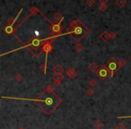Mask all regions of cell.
Returning <instances> with one entry per match:
<instances>
[{
	"mask_svg": "<svg viewBox=\"0 0 131 129\" xmlns=\"http://www.w3.org/2000/svg\"><path fill=\"white\" fill-rule=\"evenodd\" d=\"M3 99H12V100H31L37 103L39 108L44 111L46 115H51V113L57 108H59L62 103V100L55 93L54 87L52 85H48L45 91L36 99H23L15 97H2Z\"/></svg>",
	"mask_w": 131,
	"mask_h": 129,
	"instance_id": "obj_1",
	"label": "cell"
},
{
	"mask_svg": "<svg viewBox=\"0 0 131 129\" xmlns=\"http://www.w3.org/2000/svg\"><path fill=\"white\" fill-rule=\"evenodd\" d=\"M90 32V29L87 28L82 21L79 19H76L71 22L70 25L66 29V34H70L71 37L79 43L80 41L83 39L84 36H86L87 34Z\"/></svg>",
	"mask_w": 131,
	"mask_h": 129,
	"instance_id": "obj_2",
	"label": "cell"
},
{
	"mask_svg": "<svg viewBox=\"0 0 131 129\" xmlns=\"http://www.w3.org/2000/svg\"><path fill=\"white\" fill-rule=\"evenodd\" d=\"M52 41H46L44 44L42 45V50H41V52L39 53L37 56H36V58H38L40 55L42 54V53H43L44 52L45 55H46V58H45V63H44V65L47 67V62H48V54H49V52L53 49V47H52Z\"/></svg>",
	"mask_w": 131,
	"mask_h": 129,
	"instance_id": "obj_3",
	"label": "cell"
},
{
	"mask_svg": "<svg viewBox=\"0 0 131 129\" xmlns=\"http://www.w3.org/2000/svg\"><path fill=\"white\" fill-rule=\"evenodd\" d=\"M106 67L108 68V70L110 71V75L111 77L114 76V74L119 69V63L118 61L115 59L114 58H111L108 61L107 64H106Z\"/></svg>",
	"mask_w": 131,
	"mask_h": 129,
	"instance_id": "obj_4",
	"label": "cell"
},
{
	"mask_svg": "<svg viewBox=\"0 0 131 129\" xmlns=\"http://www.w3.org/2000/svg\"><path fill=\"white\" fill-rule=\"evenodd\" d=\"M49 30L51 31L52 34H55V35H60L61 31L63 30V26L61 25V23H51L50 26H49Z\"/></svg>",
	"mask_w": 131,
	"mask_h": 129,
	"instance_id": "obj_5",
	"label": "cell"
},
{
	"mask_svg": "<svg viewBox=\"0 0 131 129\" xmlns=\"http://www.w3.org/2000/svg\"><path fill=\"white\" fill-rule=\"evenodd\" d=\"M23 11H24V8H22L21 10H20V12H19V13H18L17 15L15 16V18H14V21L12 22V23L9 24V25H7L6 27L5 28V32H6V34H13V35H14V37L16 36V35L14 34V23L16 22V20H17V18H18V17H19V15L21 14V13H22V12H23Z\"/></svg>",
	"mask_w": 131,
	"mask_h": 129,
	"instance_id": "obj_6",
	"label": "cell"
},
{
	"mask_svg": "<svg viewBox=\"0 0 131 129\" xmlns=\"http://www.w3.org/2000/svg\"><path fill=\"white\" fill-rule=\"evenodd\" d=\"M96 75H98V77L101 79V80H105V79L108 78V76L110 75V71L108 70V68L106 67V65H102L101 67L98 70V72L96 73Z\"/></svg>",
	"mask_w": 131,
	"mask_h": 129,
	"instance_id": "obj_7",
	"label": "cell"
},
{
	"mask_svg": "<svg viewBox=\"0 0 131 129\" xmlns=\"http://www.w3.org/2000/svg\"><path fill=\"white\" fill-rule=\"evenodd\" d=\"M40 12H41V11L39 10L38 8H37V7H35V6H33V7H31V11H30V14H28L27 16L25 17V18H24V20H23L21 22V23H20L18 24V26L16 28H15V29H14V30H17V29H19V27H20V26H22V25H23V23H24V22H25V21L27 20L28 18H29V17L30 16H31V15H33V14H37V13H40Z\"/></svg>",
	"mask_w": 131,
	"mask_h": 129,
	"instance_id": "obj_8",
	"label": "cell"
},
{
	"mask_svg": "<svg viewBox=\"0 0 131 129\" xmlns=\"http://www.w3.org/2000/svg\"><path fill=\"white\" fill-rule=\"evenodd\" d=\"M66 74L70 79H75L77 76V72L74 68H69L66 71Z\"/></svg>",
	"mask_w": 131,
	"mask_h": 129,
	"instance_id": "obj_9",
	"label": "cell"
},
{
	"mask_svg": "<svg viewBox=\"0 0 131 129\" xmlns=\"http://www.w3.org/2000/svg\"><path fill=\"white\" fill-rule=\"evenodd\" d=\"M53 72L55 73V75H60L64 72V68L60 64H56L53 68Z\"/></svg>",
	"mask_w": 131,
	"mask_h": 129,
	"instance_id": "obj_10",
	"label": "cell"
},
{
	"mask_svg": "<svg viewBox=\"0 0 131 129\" xmlns=\"http://www.w3.org/2000/svg\"><path fill=\"white\" fill-rule=\"evenodd\" d=\"M54 19L56 20L57 23H61V22L63 21L64 19V16H63L62 14H60L59 12H57L55 14H54Z\"/></svg>",
	"mask_w": 131,
	"mask_h": 129,
	"instance_id": "obj_11",
	"label": "cell"
},
{
	"mask_svg": "<svg viewBox=\"0 0 131 129\" xmlns=\"http://www.w3.org/2000/svg\"><path fill=\"white\" fill-rule=\"evenodd\" d=\"M88 68H89V70L91 72H96L98 71V64H97L96 63L93 62V63H91V64H89Z\"/></svg>",
	"mask_w": 131,
	"mask_h": 129,
	"instance_id": "obj_12",
	"label": "cell"
},
{
	"mask_svg": "<svg viewBox=\"0 0 131 129\" xmlns=\"http://www.w3.org/2000/svg\"><path fill=\"white\" fill-rule=\"evenodd\" d=\"M100 38L103 41L106 42V41H108L109 40H110V35H109V33H108L107 31H103V32L100 35Z\"/></svg>",
	"mask_w": 131,
	"mask_h": 129,
	"instance_id": "obj_13",
	"label": "cell"
},
{
	"mask_svg": "<svg viewBox=\"0 0 131 129\" xmlns=\"http://www.w3.org/2000/svg\"><path fill=\"white\" fill-rule=\"evenodd\" d=\"M115 4L117 5L119 7H123L127 4V0H116L115 1Z\"/></svg>",
	"mask_w": 131,
	"mask_h": 129,
	"instance_id": "obj_14",
	"label": "cell"
},
{
	"mask_svg": "<svg viewBox=\"0 0 131 129\" xmlns=\"http://www.w3.org/2000/svg\"><path fill=\"white\" fill-rule=\"evenodd\" d=\"M102 126H103V124L100 120H96L94 122V127H95V129H101Z\"/></svg>",
	"mask_w": 131,
	"mask_h": 129,
	"instance_id": "obj_15",
	"label": "cell"
},
{
	"mask_svg": "<svg viewBox=\"0 0 131 129\" xmlns=\"http://www.w3.org/2000/svg\"><path fill=\"white\" fill-rule=\"evenodd\" d=\"M53 79H54V80H57V81L62 82L63 79H64V76H63L62 74H60V75H55L53 76Z\"/></svg>",
	"mask_w": 131,
	"mask_h": 129,
	"instance_id": "obj_16",
	"label": "cell"
},
{
	"mask_svg": "<svg viewBox=\"0 0 131 129\" xmlns=\"http://www.w3.org/2000/svg\"><path fill=\"white\" fill-rule=\"evenodd\" d=\"M83 49V46L80 44V43H77V44L76 45V47H75V50H76V52H78V53H80Z\"/></svg>",
	"mask_w": 131,
	"mask_h": 129,
	"instance_id": "obj_17",
	"label": "cell"
},
{
	"mask_svg": "<svg viewBox=\"0 0 131 129\" xmlns=\"http://www.w3.org/2000/svg\"><path fill=\"white\" fill-rule=\"evenodd\" d=\"M14 79H15V81L18 82H21L23 81L24 77H23V75H22L21 74H17V75L14 76Z\"/></svg>",
	"mask_w": 131,
	"mask_h": 129,
	"instance_id": "obj_18",
	"label": "cell"
},
{
	"mask_svg": "<svg viewBox=\"0 0 131 129\" xmlns=\"http://www.w3.org/2000/svg\"><path fill=\"white\" fill-rule=\"evenodd\" d=\"M107 5L106 4H101L100 6H99V9H100V11H101V12H104V11L107 10Z\"/></svg>",
	"mask_w": 131,
	"mask_h": 129,
	"instance_id": "obj_19",
	"label": "cell"
},
{
	"mask_svg": "<svg viewBox=\"0 0 131 129\" xmlns=\"http://www.w3.org/2000/svg\"><path fill=\"white\" fill-rule=\"evenodd\" d=\"M118 63H119V67L125 66V65L127 64V62H126V60H125V59H123V58H122V59H120V60L118 62Z\"/></svg>",
	"mask_w": 131,
	"mask_h": 129,
	"instance_id": "obj_20",
	"label": "cell"
},
{
	"mask_svg": "<svg viewBox=\"0 0 131 129\" xmlns=\"http://www.w3.org/2000/svg\"><path fill=\"white\" fill-rule=\"evenodd\" d=\"M85 2H86V5L88 6L92 7L95 3V0H85Z\"/></svg>",
	"mask_w": 131,
	"mask_h": 129,
	"instance_id": "obj_21",
	"label": "cell"
},
{
	"mask_svg": "<svg viewBox=\"0 0 131 129\" xmlns=\"http://www.w3.org/2000/svg\"><path fill=\"white\" fill-rule=\"evenodd\" d=\"M97 84V82H96V80L95 79H91L90 80V82H89V85L93 88V86H95V85Z\"/></svg>",
	"mask_w": 131,
	"mask_h": 129,
	"instance_id": "obj_22",
	"label": "cell"
},
{
	"mask_svg": "<svg viewBox=\"0 0 131 129\" xmlns=\"http://www.w3.org/2000/svg\"><path fill=\"white\" fill-rule=\"evenodd\" d=\"M86 93L89 96L93 95V93H94V90H93V89L92 88V87H90L89 89H87V90H86Z\"/></svg>",
	"mask_w": 131,
	"mask_h": 129,
	"instance_id": "obj_23",
	"label": "cell"
},
{
	"mask_svg": "<svg viewBox=\"0 0 131 129\" xmlns=\"http://www.w3.org/2000/svg\"><path fill=\"white\" fill-rule=\"evenodd\" d=\"M116 129H127V126H125L124 124L120 123V124H119V125L116 126Z\"/></svg>",
	"mask_w": 131,
	"mask_h": 129,
	"instance_id": "obj_24",
	"label": "cell"
},
{
	"mask_svg": "<svg viewBox=\"0 0 131 129\" xmlns=\"http://www.w3.org/2000/svg\"><path fill=\"white\" fill-rule=\"evenodd\" d=\"M109 35H110V39H115L116 38V33L114 32V31H110V33H109Z\"/></svg>",
	"mask_w": 131,
	"mask_h": 129,
	"instance_id": "obj_25",
	"label": "cell"
},
{
	"mask_svg": "<svg viewBox=\"0 0 131 129\" xmlns=\"http://www.w3.org/2000/svg\"><path fill=\"white\" fill-rule=\"evenodd\" d=\"M61 82H62L54 80V85H55V86H57V87H59V86H61Z\"/></svg>",
	"mask_w": 131,
	"mask_h": 129,
	"instance_id": "obj_26",
	"label": "cell"
},
{
	"mask_svg": "<svg viewBox=\"0 0 131 129\" xmlns=\"http://www.w3.org/2000/svg\"><path fill=\"white\" fill-rule=\"evenodd\" d=\"M14 18H13V17H11V18H9V19H8V20H7V24H8V25H9V24H11V23H12V22H13V21H14Z\"/></svg>",
	"mask_w": 131,
	"mask_h": 129,
	"instance_id": "obj_27",
	"label": "cell"
},
{
	"mask_svg": "<svg viewBox=\"0 0 131 129\" xmlns=\"http://www.w3.org/2000/svg\"><path fill=\"white\" fill-rule=\"evenodd\" d=\"M18 129H25V128H24V126H20V127H19Z\"/></svg>",
	"mask_w": 131,
	"mask_h": 129,
	"instance_id": "obj_28",
	"label": "cell"
},
{
	"mask_svg": "<svg viewBox=\"0 0 131 129\" xmlns=\"http://www.w3.org/2000/svg\"><path fill=\"white\" fill-rule=\"evenodd\" d=\"M130 60H131V58H130Z\"/></svg>",
	"mask_w": 131,
	"mask_h": 129,
	"instance_id": "obj_29",
	"label": "cell"
}]
</instances>
